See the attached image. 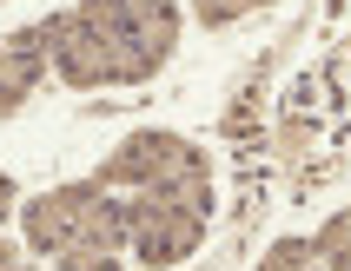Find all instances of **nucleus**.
Segmentation results:
<instances>
[{
	"label": "nucleus",
	"mask_w": 351,
	"mask_h": 271,
	"mask_svg": "<svg viewBox=\"0 0 351 271\" xmlns=\"http://www.w3.org/2000/svg\"><path fill=\"white\" fill-rule=\"evenodd\" d=\"M80 20L106 40L113 86H146L173 60L179 34H186V7L179 0H80Z\"/></svg>",
	"instance_id": "1"
},
{
	"label": "nucleus",
	"mask_w": 351,
	"mask_h": 271,
	"mask_svg": "<svg viewBox=\"0 0 351 271\" xmlns=\"http://www.w3.org/2000/svg\"><path fill=\"white\" fill-rule=\"evenodd\" d=\"M93 179L106 192H126V198L199 192V185H213V159H206V146L166 133V126H139V133H126L113 153H106V166H99Z\"/></svg>",
	"instance_id": "2"
},
{
	"label": "nucleus",
	"mask_w": 351,
	"mask_h": 271,
	"mask_svg": "<svg viewBox=\"0 0 351 271\" xmlns=\"http://www.w3.org/2000/svg\"><path fill=\"white\" fill-rule=\"evenodd\" d=\"M206 218H213V185L126 198V252L139 258V271H179L206 245Z\"/></svg>",
	"instance_id": "3"
},
{
	"label": "nucleus",
	"mask_w": 351,
	"mask_h": 271,
	"mask_svg": "<svg viewBox=\"0 0 351 271\" xmlns=\"http://www.w3.org/2000/svg\"><path fill=\"white\" fill-rule=\"evenodd\" d=\"M99 205H106V185H99V179H66V185H47V192H34L27 205H20L27 252H40V258L73 252L80 238H86V225H93Z\"/></svg>",
	"instance_id": "4"
},
{
	"label": "nucleus",
	"mask_w": 351,
	"mask_h": 271,
	"mask_svg": "<svg viewBox=\"0 0 351 271\" xmlns=\"http://www.w3.org/2000/svg\"><path fill=\"white\" fill-rule=\"evenodd\" d=\"M40 34H47V53H53V79L60 86H113V53H106V40L73 14H53V20H40Z\"/></svg>",
	"instance_id": "5"
},
{
	"label": "nucleus",
	"mask_w": 351,
	"mask_h": 271,
	"mask_svg": "<svg viewBox=\"0 0 351 271\" xmlns=\"http://www.w3.org/2000/svg\"><path fill=\"white\" fill-rule=\"evenodd\" d=\"M47 73H53V53H47V34H40V27L0 34V106H7V113H20Z\"/></svg>",
	"instance_id": "6"
},
{
	"label": "nucleus",
	"mask_w": 351,
	"mask_h": 271,
	"mask_svg": "<svg viewBox=\"0 0 351 271\" xmlns=\"http://www.w3.org/2000/svg\"><path fill=\"white\" fill-rule=\"evenodd\" d=\"M312 245H318V258H325V271H351V205H345V212H332L325 225H318Z\"/></svg>",
	"instance_id": "7"
},
{
	"label": "nucleus",
	"mask_w": 351,
	"mask_h": 271,
	"mask_svg": "<svg viewBox=\"0 0 351 271\" xmlns=\"http://www.w3.org/2000/svg\"><path fill=\"white\" fill-rule=\"evenodd\" d=\"M265 7H278V0H193V20L206 27V34H226L232 20H245V14H265Z\"/></svg>",
	"instance_id": "8"
},
{
	"label": "nucleus",
	"mask_w": 351,
	"mask_h": 271,
	"mask_svg": "<svg viewBox=\"0 0 351 271\" xmlns=\"http://www.w3.org/2000/svg\"><path fill=\"white\" fill-rule=\"evenodd\" d=\"M258 271H325V258H318L312 238H278L272 252L258 258Z\"/></svg>",
	"instance_id": "9"
},
{
	"label": "nucleus",
	"mask_w": 351,
	"mask_h": 271,
	"mask_svg": "<svg viewBox=\"0 0 351 271\" xmlns=\"http://www.w3.org/2000/svg\"><path fill=\"white\" fill-rule=\"evenodd\" d=\"M20 205H27V198H20L14 172H0V225H7V218H20Z\"/></svg>",
	"instance_id": "10"
},
{
	"label": "nucleus",
	"mask_w": 351,
	"mask_h": 271,
	"mask_svg": "<svg viewBox=\"0 0 351 271\" xmlns=\"http://www.w3.org/2000/svg\"><path fill=\"white\" fill-rule=\"evenodd\" d=\"M0 271H27V245H14V238H0Z\"/></svg>",
	"instance_id": "11"
},
{
	"label": "nucleus",
	"mask_w": 351,
	"mask_h": 271,
	"mask_svg": "<svg viewBox=\"0 0 351 271\" xmlns=\"http://www.w3.org/2000/svg\"><path fill=\"white\" fill-rule=\"evenodd\" d=\"M0 119H7V106H0Z\"/></svg>",
	"instance_id": "12"
}]
</instances>
